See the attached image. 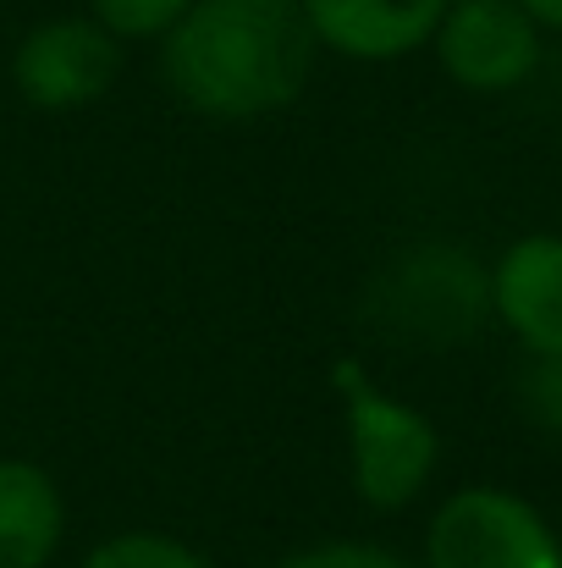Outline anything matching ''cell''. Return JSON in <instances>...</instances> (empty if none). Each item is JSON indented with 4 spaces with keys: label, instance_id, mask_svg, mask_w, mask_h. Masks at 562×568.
<instances>
[{
    "label": "cell",
    "instance_id": "cell-1",
    "mask_svg": "<svg viewBox=\"0 0 562 568\" xmlns=\"http://www.w3.org/2000/svg\"><path fill=\"white\" fill-rule=\"evenodd\" d=\"M304 0H193L161 39V72L187 111L254 122L287 111L315 72Z\"/></svg>",
    "mask_w": 562,
    "mask_h": 568
},
{
    "label": "cell",
    "instance_id": "cell-2",
    "mask_svg": "<svg viewBox=\"0 0 562 568\" xmlns=\"http://www.w3.org/2000/svg\"><path fill=\"white\" fill-rule=\"evenodd\" d=\"M491 315V271L458 243H413L380 265L365 326L397 348H458Z\"/></svg>",
    "mask_w": 562,
    "mask_h": 568
},
{
    "label": "cell",
    "instance_id": "cell-3",
    "mask_svg": "<svg viewBox=\"0 0 562 568\" xmlns=\"http://www.w3.org/2000/svg\"><path fill=\"white\" fill-rule=\"evenodd\" d=\"M331 381H337V392H343L348 458H354V491H359V503L375 508V514L408 508V503L430 486V475H436V464H441V436H436V425H430L413 403L380 392V386H375L359 365H348V359L331 371Z\"/></svg>",
    "mask_w": 562,
    "mask_h": 568
},
{
    "label": "cell",
    "instance_id": "cell-4",
    "mask_svg": "<svg viewBox=\"0 0 562 568\" xmlns=\"http://www.w3.org/2000/svg\"><path fill=\"white\" fill-rule=\"evenodd\" d=\"M425 568H562V547L524 497L469 486L436 508Z\"/></svg>",
    "mask_w": 562,
    "mask_h": 568
},
{
    "label": "cell",
    "instance_id": "cell-5",
    "mask_svg": "<svg viewBox=\"0 0 562 568\" xmlns=\"http://www.w3.org/2000/svg\"><path fill=\"white\" fill-rule=\"evenodd\" d=\"M127 67V44L94 22L89 11L78 17H50L28 28L11 50V83L33 111H83L100 105Z\"/></svg>",
    "mask_w": 562,
    "mask_h": 568
},
{
    "label": "cell",
    "instance_id": "cell-6",
    "mask_svg": "<svg viewBox=\"0 0 562 568\" xmlns=\"http://www.w3.org/2000/svg\"><path fill=\"white\" fill-rule=\"evenodd\" d=\"M430 39L441 72L474 94L519 89L541 67V28L519 0H452Z\"/></svg>",
    "mask_w": 562,
    "mask_h": 568
},
{
    "label": "cell",
    "instance_id": "cell-7",
    "mask_svg": "<svg viewBox=\"0 0 562 568\" xmlns=\"http://www.w3.org/2000/svg\"><path fill=\"white\" fill-rule=\"evenodd\" d=\"M491 310L535 354H562V237H519L491 271Z\"/></svg>",
    "mask_w": 562,
    "mask_h": 568
},
{
    "label": "cell",
    "instance_id": "cell-8",
    "mask_svg": "<svg viewBox=\"0 0 562 568\" xmlns=\"http://www.w3.org/2000/svg\"><path fill=\"white\" fill-rule=\"evenodd\" d=\"M447 6L452 0H304V17L320 50L348 61H397L430 44Z\"/></svg>",
    "mask_w": 562,
    "mask_h": 568
},
{
    "label": "cell",
    "instance_id": "cell-9",
    "mask_svg": "<svg viewBox=\"0 0 562 568\" xmlns=\"http://www.w3.org/2000/svg\"><path fill=\"white\" fill-rule=\"evenodd\" d=\"M67 536V503L33 458H0V568H44Z\"/></svg>",
    "mask_w": 562,
    "mask_h": 568
},
{
    "label": "cell",
    "instance_id": "cell-10",
    "mask_svg": "<svg viewBox=\"0 0 562 568\" xmlns=\"http://www.w3.org/2000/svg\"><path fill=\"white\" fill-rule=\"evenodd\" d=\"M83 568H215L210 558H198L193 547L161 536V530H122V536H105Z\"/></svg>",
    "mask_w": 562,
    "mask_h": 568
},
{
    "label": "cell",
    "instance_id": "cell-11",
    "mask_svg": "<svg viewBox=\"0 0 562 568\" xmlns=\"http://www.w3.org/2000/svg\"><path fill=\"white\" fill-rule=\"evenodd\" d=\"M83 6H89L94 22H105L127 44V39H166V28L193 0H83Z\"/></svg>",
    "mask_w": 562,
    "mask_h": 568
},
{
    "label": "cell",
    "instance_id": "cell-12",
    "mask_svg": "<svg viewBox=\"0 0 562 568\" xmlns=\"http://www.w3.org/2000/svg\"><path fill=\"white\" fill-rule=\"evenodd\" d=\"M519 403L541 430L562 436V354H546V359L530 354V365L519 376Z\"/></svg>",
    "mask_w": 562,
    "mask_h": 568
},
{
    "label": "cell",
    "instance_id": "cell-13",
    "mask_svg": "<svg viewBox=\"0 0 562 568\" xmlns=\"http://www.w3.org/2000/svg\"><path fill=\"white\" fill-rule=\"evenodd\" d=\"M276 568H413V564L391 558L386 547H365V541H326V547L282 558Z\"/></svg>",
    "mask_w": 562,
    "mask_h": 568
},
{
    "label": "cell",
    "instance_id": "cell-14",
    "mask_svg": "<svg viewBox=\"0 0 562 568\" xmlns=\"http://www.w3.org/2000/svg\"><path fill=\"white\" fill-rule=\"evenodd\" d=\"M530 17H535V28H562V0H519Z\"/></svg>",
    "mask_w": 562,
    "mask_h": 568
},
{
    "label": "cell",
    "instance_id": "cell-15",
    "mask_svg": "<svg viewBox=\"0 0 562 568\" xmlns=\"http://www.w3.org/2000/svg\"><path fill=\"white\" fill-rule=\"evenodd\" d=\"M558 547H562V536H558Z\"/></svg>",
    "mask_w": 562,
    "mask_h": 568
}]
</instances>
